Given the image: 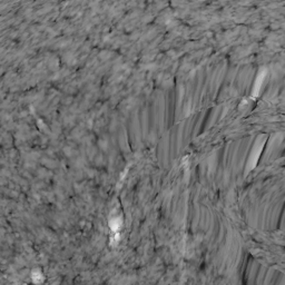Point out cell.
<instances>
[{
    "instance_id": "1",
    "label": "cell",
    "mask_w": 285,
    "mask_h": 285,
    "mask_svg": "<svg viewBox=\"0 0 285 285\" xmlns=\"http://www.w3.org/2000/svg\"><path fill=\"white\" fill-rule=\"evenodd\" d=\"M264 77H265V71H263V73H262L261 75L258 76L257 80H256V83H255V87H254V96H255L256 94L258 93V90H260V88H261L262 83H263V79H264Z\"/></svg>"
}]
</instances>
